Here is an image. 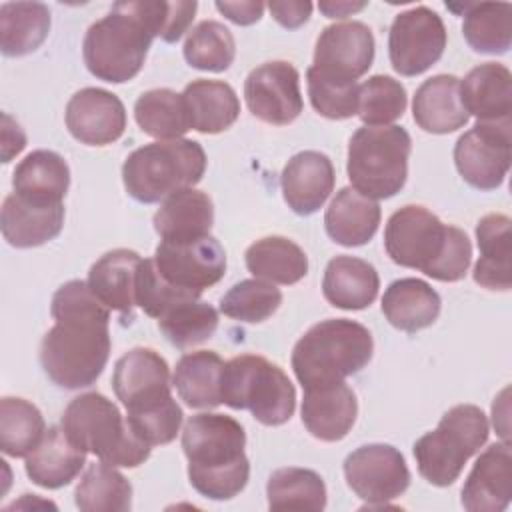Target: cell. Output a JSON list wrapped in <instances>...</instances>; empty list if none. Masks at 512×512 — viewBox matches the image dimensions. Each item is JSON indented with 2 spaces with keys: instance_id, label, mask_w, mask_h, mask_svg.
<instances>
[{
  "instance_id": "1",
  "label": "cell",
  "mask_w": 512,
  "mask_h": 512,
  "mask_svg": "<svg viewBox=\"0 0 512 512\" xmlns=\"http://www.w3.org/2000/svg\"><path fill=\"white\" fill-rule=\"evenodd\" d=\"M50 314L54 326L40 344V364L46 376L66 390L92 386L110 356V308L104 306L84 280L62 284Z\"/></svg>"
},
{
  "instance_id": "2",
  "label": "cell",
  "mask_w": 512,
  "mask_h": 512,
  "mask_svg": "<svg viewBox=\"0 0 512 512\" xmlns=\"http://www.w3.org/2000/svg\"><path fill=\"white\" fill-rule=\"evenodd\" d=\"M384 248L394 264L420 270L440 282L462 280L472 260L466 232L444 224L418 204L402 206L388 218Z\"/></svg>"
},
{
  "instance_id": "3",
  "label": "cell",
  "mask_w": 512,
  "mask_h": 512,
  "mask_svg": "<svg viewBox=\"0 0 512 512\" xmlns=\"http://www.w3.org/2000/svg\"><path fill=\"white\" fill-rule=\"evenodd\" d=\"M112 390L142 442L162 446L176 438L184 414L170 392V368L156 350L140 346L120 356L114 364Z\"/></svg>"
},
{
  "instance_id": "4",
  "label": "cell",
  "mask_w": 512,
  "mask_h": 512,
  "mask_svg": "<svg viewBox=\"0 0 512 512\" xmlns=\"http://www.w3.org/2000/svg\"><path fill=\"white\" fill-rule=\"evenodd\" d=\"M244 446L246 432L232 416L194 414L182 430V450L188 458V480L194 490L210 500L238 496L250 478Z\"/></svg>"
},
{
  "instance_id": "5",
  "label": "cell",
  "mask_w": 512,
  "mask_h": 512,
  "mask_svg": "<svg viewBox=\"0 0 512 512\" xmlns=\"http://www.w3.org/2000/svg\"><path fill=\"white\" fill-rule=\"evenodd\" d=\"M374 340L366 326L348 318H328L304 332L292 350V370L302 388L344 382L372 358Z\"/></svg>"
},
{
  "instance_id": "6",
  "label": "cell",
  "mask_w": 512,
  "mask_h": 512,
  "mask_svg": "<svg viewBox=\"0 0 512 512\" xmlns=\"http://www.w3.org/2000/svg\"><path fill=\"white\" fill-rule=\"evenodd\" d=\"M60 426L78 448L112 466L136 468L148 460L152 450L132 432L118 406L100 392L72 398L62 412Z\"/></svg>"
},
{
  "instance_id": "7",
  "label": "cell",
  "mask_w": 512,
  "mask_h": 512,
  "mask_svg": "<svg viewBox=\"0 0 512 512\" xmlns=\"http://www.w3.org/2000/svg\"><path fill=\"white\" fill-rule=\"evenodd\" d=\"M204 172L206 152L200 142L188 138L158 140L128 154L122 164V182L134 200L154 204L182 188H192Z\"/></svg>"
},
{
  "instance_id": "8",
  "label": "cell",
  "mask_w": 512,
  "mask_h": 512,
  "mask_svg": "<svg viewBox=\"0 0 512 512\" xmlns=\"http://www.w3.org/2000/svg\"><path fill=\"white\" fill-rule=\"evenodd\" d=\"M220 394L226 406L248 410L264 426H280L296 410L290 378L278 364L256 354H240L224 364Z\"/></svg>"
},
{
  "instance_id": "9",
  "label": "cell",
  "mask_w": 512,
  "mask_h": 512,
  "mask_svg": "<svg viewBox=\"0 0 512 512\" xmlns=\"http://www.w3.org/2000/svg\"><path fill=\"white\" fill-rule=\"evenodd\" d=\"M410 134L402 126H362L348 142L346 172L352 188L372 200L392 198L408 178Z\"/></svg>"
},
{
  "instance_id": "10",
  "label": "cell",
  "mask_w": 512,
  "mask_h": 512,
  "mask_svg": "<svg viewBox=\"0 0 512 512\" xmlns=\"http://www.w3.org/2000/svg\"><path fill=\"white\" fill-rule=\"evenodd\" d=\"M488 434V418L478 406L458 404L450 408L436 430L414 442L420 476L440 488L454 484L464 464L486 444Z\"/></svg>"
},
{
  "instance_id": "11",
  "label": "cell",
  "mask_w": 512,
  "mask_h": 512,
  "mask_svg": "<svg viewBox=\"0 0 512 512\" xmlns=\"http://www.w3.org/2000/svg\"><path fill=\"white\" fill-rule=\"evenodd\" d=\"M152 40L146 24L122 2H116L106 16L88 28L82 42L84 64L98 80L128 82L142 70Z\"/></svg>"
},
{
  "instance_id": "12",
  "label": "cell",
  "mask_w": 512,
  "mask_h": 512,
  "mask_svg": "<svg viewBox=\"0 0 512 512\" xmlns=\"http://www.w3.org/2000/svg\"><path fill=\"white\" fill-rule=\"evenodd\" d=\"M344 478L366 508L388 506L410 486L406 460L390 444H366L350 452L344 460Z\"/></svg>"
},
{
  "instance_id": "13",
  "label": "cell",
  "mask_w": 512,
  "mask_h": 512,
  "mask_svg": "<svg viewBox=\"0 0 512 512\" xmlns=\"http://www.w3.org/2000/svg\"><path fill=\"white\" fill-rule=\"evenodd\" d=\"M446 48V26L442 18L416 6L400 12L388 32V56L400 76H418L434 66Z\"/></svg>"
},
{
  "instance_id": "14",
  "label": "cell",
  "mask_w": 512,
  "mask_h": 512,
  "mask_svg": "<svg viewBox=\"0 0 512 512\" xmlns=\"http://www.w3.org/2000/svg\"><path fill=\"white\" fill-rule=\"evenodd\" d=\"M510 120L476 122L454 146L458 174L476 190H496L510 170Z\"/></svg>"
},
{
  "instance_id": "15",
  "label": "cell",
  "mask_w": 512,
  "mask_h": 512,
  "mask_svg": "<svg viewBox=\"0 0 512 512\" xmlns=\"http://www.w3.org/2000/svg\"><path fill=\"white\" fill-rule=\"evenodd\" d=\"M154 264L172 286L200 296L224 278L226 252L210 234L192 240H162L154 252Z\"/></svg>"
},
{
  "instance_id": "16",
  "label": "cell",
  "mask_w": 512,
  "mask_h": 512,
  "mask_svg": "<svg viewBox=\"0 0 512 512\" xmlns=\"http://www.w3.org/2000/svg\"><path fill=\"white\" fill-rule=\"evenodd\" d=\"M248 110L262 122L286 126L304 110L300 74L286 60H272L256 66L244 82Z\"/></svg>"
},
{
  "instance_id": "17",
  "label": "cell",
  "mask_w": 512,
  "mask_h": 512,
  "mask_svg": "<svg viewBox=\"0 0 512 512\" xmlns=\"http://www.w3.org/2000/svg\"><path fill=\"white\" fill-rule=\"evenodd\" d=\"M372 60V30L364 22L350 20L330 24L320 32L314 48L312 68L342 82H356L368 72Z\"/></svg>"
},
{
  "instance_id": "18",
  "label": "cell",
  "mask_w": 512,
  "mask_h": 512,
  "mask_svg": "<svg viewBox=\"0 0 512 512\" xmlns=\"http://www.w3.org/2000/svg\"><path fill=\"white\" fill-rule=\"evenodd\" d=\"M66 128L86 146H108L126 130L122 100L104 88H82L66 104Z\"/></svg>"
},
{
  "instance_id": "19",
  "label": "cell",
  "mask_w": 512,
  "mask_h": 512,
  "mask_svg": "<svg viewBox=\"0 0 512 512\" xmlns=\"http://www.w3.org/2000/svg\"><path fill=\"white\" fill-rule=\"evenodd\" d=\"M336 172L332 160L318 150L294 154L280 176L282 196L298 216L318 212L334 190Z\"/></svg>"
},
{
  "instance_id": "20",
  "label": "cell",
  "mask_w": 512,
  "mask_h": 512,
  "mask_svg": "<svg viewBox=\"0 0 512 512\" xmlns=\"http://www.w3.org/2000/svg\"><path fill=\"white\" fill-rule=\"evenodd\" d=\"M512 498V452L508 442L490 444L474 462L464 486L468 512H502Z\"/></svg>"
},
{
  "instance_id": "21",
  "label": "cell",
  "mask_w": 512,
  "mask_h": 512,
  "mask_svg": "<svg viewBox=\"0 0 512 512\" xmlns=\"http://www.w3.org/2000/svg\"><path fill=\"white\" fill-rule=\"evenodd\" d=\"M302 424L322 442L342 440L354 426L358 414L356 394L346 382L306 388L302 400Z\"/></svg>"
},
{
  "instance_id": "22",
  "label": "cell",
  "mask_w": 512,
  "mask_h": 512,
  "mask_svg": "<svg viewBox=\"0 0 512 512\" xmlns=\"http://www.w3.org/2000/svg\"><path fill=\"white\" fill-rule=\"evenodd\" d=\"M64 224V204L30 202L16 192L2 202L0 228L14 248H34L54 240Z\"/></svg>"
},
{
  "instance_id": "23",
  "label": "cell",
  "mask_w": 512,
  "mask_h": 512,
  "mask_svg": "<svg viewBox=\"0 0 512 512\" xmlns=\"http://www.w3.org/2000/svg\"><path fill=\"white\" fill-rule=\"evenodd\" d=\"M460 100L476 122H506L512 112V74L504 64L484 62L460 82Z\"/></svg>"
},
{
  "instance_id": "24",
  "label": "cell",
  "mask_w": 512,
  "mask_h": 512,
  "mask_svg": "<svg viewBox=\"0 0 512 512\" xmlns=\"http://www.w3.org/2000/svg\"><path fill=\"white\" fill-rule=\"evenodd\" d=\"M414 122L430 134H450L468 122L460 100V80L452 74H438L424 80L412 100Z\"/></svg>"
},
{
  "instance_id": "25",
  "label": "cell",
  "mask_w": 512,
  "mask_h": 512,
  "mask_svg": "<svg viewBox=\"0 0 512 512\" xmlns=\"http://www.w3.org/2000/svg\"><path fill=\"white\" fill-rule=\"evenodd\" d=\"M86 464V452L62 430L50 426L40 444L26 456V476L40 488L56 490L70 484Z\"/></svg>"
},
{
  "instance_id": "26",
  "label": "cell",
  "mask_w": 512,
  "mask_h": 512,
  "mask_svg": "<svg viewBox=\"0 0 512 512\" xmlns=\"http://www.w3.org/2000/svg\"><path fill=\"white\" fill-rule=\"evenodd\" d=\"M142 258L128 248H116L100 256L88 272V286L98 300L124 316L136 306V274Z\"/></svg>"
},
{
  "instance_id": "27",
  "label": "cell",
  "mask_w": 512,
  "mask_h": 512,
  "mask_svg": "<svg viewBox=\"0 0 512 512\" xmlns=\"http://www.w3.org/2000/svg\"><path fill=\"white\" fill-rule=\"evenodd\" d=\"M380 216L382 212L376 200L346 186L336 192L326 208V234L340 246H364L374 238L380 226Z\"/></svg>"
},
{
  "instance_id": "28",
  "label": "cell",
  "mask_w": 512,
  "mask_h": 512,
  "mask_svg": "<svg viewBox=\"0 0 512 512\" xmlns=\"http://www.w3.org/2000/svg\"><path fill=\"white\" fill-rule=\"evenodd\" d=\"M506 214H486L476 224L478 262L474 282L488 290H510L512 286V232Z\"/></svg>"
},
{
  "instance_id": "29",
  "label": "cell",
  "mask_w": 512,
  "mask_h": 512,
  "mask_svg": "<svg viewBox=\"0 0 512 512\" xmlns=\"http://www.w3.org/2000/svg\"><path fill=\"white\" fill-rule=\"evenodd\" d=\"M378 288L376 268L362 258L340 254L324 270L322 294L334 308L364 310L376 300Z\"/></svg>"
},
{
  "instance_id": "30",
  "label": "cell",
  "mask_w": 512,
  "mask_h": 512,
  "mask_svg": "<svg viewBox=\"0 0 512 512\" xmlns=\"http://www.w3.org/2000/svg\"><path fill=\"white\" fill-rule=\"evenodd\" d=\"M190 128L200 134H220L240 116L234 88L222 80H192L182 92Z\"/></svg>"
},
{
  "instance_id": "31",
  "label": "cell",
  "mask_w": 512,
  "mask_h": 512,
  "mask_svg": "<svg viewBox=\"0 0 512 512\" xmlns=\"http://www.w3.org/2000/svg\"><path fill=\"white\" fill-rule=\"evenodd\" d=\"M214 224V206L206 192L182 188L160 204L154 214V230L162 240H192L208 236Z\"/></svg>"
},
{
  "instance_id": "32",
  "label": "cell",
  "mask_w": 512,
  "mask_h": 512,
  "mask_svg": "<svg viewBox=\"0 0 512 512\" xmlns=\"http://www.w3.org/2000/svg\"><path fill=\"white\" fill-rule=\"evenodd\" d=\"M438 292L420 278L394 280L382 296V312L386 320L408 334L428 328L440 314Z\"/></svg>"
},
{
  "instance_id": "33",
  "label": "cell",
  "mask_w": 512,
  "mask_h": 512,
  "mask_svg": "<svg viewBox=\"0 0 512 512\" xmlns=\"http://www.w3.org/2000/svg\"><path fill=\"white\" fill-rule=\"evenodd\" d=\"M12 186L30 202L62 204L70 186V168L58 152L34 150L14 168Z\"/></svg>"
},
{
  "instance_id": "34",
  "label": "cell",
  "mask_w": 512,
  "mask_h": 512,
  "mask_svg": "<svg viewBox=\"0 0 512 512\" xmlns=\"http://www.w3.org/2000/svg\"><path fill=\"white\" fill-rule=\"evenodd\" d=\"M224 360L212 350L184 354L172 374V384L188 408L210 410L222 404L220 378Z\"/></svg>"
},
{
  "instance_id": "35",
  "label": "cell",
  "mask_w": 512,
  "mask_h": 512,
  "mask_svg": "<svg viewBox=\"0 0 512 512\" xmlns=\"http://www.w3.org/2000/svg\"><path fill=\"white\" fill-rule=\"evenodd\" d=\"M246 268L254 278L272 284H296L308 274V256L284 236H266L248 246Z\"/></svg>"
},
{
  "instance_id": "36",
  "label": "cell",
  "mask_w": 512,
  "mask_h": 512,
  "mask_svg": "<svg viewBox=\"0 0 512 512\" xmlns=\"http://www.w3.org/2000/svg\"><path fill=\"white\" fill-rule=\"evenodd\" d=\"M50 32V10L42 2H6L0 6V48L4 56H26L40 48Z\"/></svg>"
},
{
  "instance_id": "37",
  "label": "cell",
  "mask_w": 512,
  "mask_h": 512,
  "mask_svg": "<svg viewBox=\"0 0 512 512\" xmlns=\"http://www.w3.org/2000/svg\"><path fill=\"white\" fill-rule=\"evenodd\" d=\"M462 34L468 46L480 54H506L512 46V4H466Z\"/></svg>"
},
{
  "instance_id": "38",
  "label": "cell",
  "mask_w": 512,
  "mask_h": 512,
  "mask_svg": "<svg viewBox=\"0 0 512 512\" xmlns=\"http://www.w3.org/2000/svg\"><path fill=\"white\" fill-rule=\"evenodd\" d=\"M82 512H126L132 506V484L108 462L88 464L74 490Z\"/></svg>"
},
{
  "instance_id": "39",
  "label": "cell",
  "mask_w": 512,
  "mask_h": 512,
  "mask_svg": "<svg viewBox=\"0 0 512 512\" xmlns=\"http://www.w3.org/2000/svg\"><path fill=\"white\" fill-rule=\"evenodd\" d=\"M270 510H324L326 484L322 476L310 468H278L266 484Z\"/></svg>"
},
{
  "instance_id": "40",
  "label": "cell",
  "mask_w": 512,
  "mask_h": 512,
  "mask_svg": "<svg viewBox=\"0 0 512 512\" xmlns=\"http://www.w3.org/2000/svg\"><path fill=\"white\" fill-rule=\"evenodd\" d=\"M134 118L144 134L158 140H176L190 130L182 94L170 88L142 92L134 104Z\"/></svg>"
},
{
  "instance_id": "41",
  "label": "cell",
  "mask_w": 512,
  "mask_h": 512,
  "mask_svg": "<svg viewBox=\"0 0 512 512\" xmlns=\"http://www.w3.org/2000/svg\"><path fill=\"white\" fill-rule=\"evenodd\" d=\"M42 412L24 398L4 396L0 400V448L6 456L24 458L44 438Z\"/></svg>"
},
{
  "instance_id": "42",
  "label": "cell",
  "mask_w": 512,
  "mask_h": 512,
  "mask_svg": "<svg viewBox=\"0 0 512 512\" xmlns=\"http://www.w3.org/2000/svg\"><path fill=\"white\" fill-rule=\"evenodd\" d=\"M158 328L176 348H190L206 342L218 328V312L200 298H186L172 304L160 318Z\"/></svg>"
},
{
  "instance_id": "43",
  "label": "cell",
  "mask_w": 512,
  "mask_h": 512,
  "mask_svg": "<svg viewBox=\"0 0 512 512\" xmlns=\"http://www.w3.org/2000/svg\"><path fill=\"white\" fill-rule=\"evenodd\" d=\"M182 50L192 68L224 72L234 62L236 42L224 24L216 20H202L188 32Z\"/></svg>"
},
{
  "instance_id": "44",
  "label": "cell",
  "mask_w": 512,
  "mask_h": 512,
  "mask_svg": "<svg viewBox=\"0 0 512 512\" xmlns=\"http://www.w3.org/2000/svg\"><path fill=\"white\" fill-rule=\"evenodd\" d=\"M282 304V292L266 280L250 278L234 284L220 298V312L240 322H264Z\"/></svg>"
},
{
  "instance_id": "45",
  "label": "cell",
  "mask_w": 512,
  "mask_h": 512,
  "mask_svg": "<svg viewBox=\"0 0 512 512\" xmlns=\"http://www.w3.org/2000/svg\"><path fill=\"white\" fill-rule=\"evenodd\" d=\"M406 88L392 76H370L358 88V116L366 126H390L406 112Z\"/></svg>"
},
{
  "instance_id": "46",
  "label": "cell",
  "mask_w": 512,
  "mask_h": 512,
  "mask_svg": "<svg viewBox=\"0 0 512 512\" xmlns=\"http://www.w3.org/2000/svg\"><path fill=\"white\" fill-rule=\"evenodd\" d=\"M126 10L138 16L150 34L164 42H178L182 34L190 28L198 2H164V0H136L122 2Z\"/></svg>"
},
{
  "instance_id": "47",
  "label": "cell",
  "mask_w": 512,
  "mask_h": 512,
  "mask_svg": "<svg viewBox=\"0 0 512 512\" xmlns=\"http://www.w3.org/2000/svg\"><path fill=\"white\" fill-rule=\"evenodd\" d=\"M306 84L312 108L330 120H346L358 114V82H342L320 74L316 68L306 70Z\"/></svg>"
},
{
  "instance_id": "48",
  "label": "cell",
  "mask_w": 512,
  "mask_h": 512,
  "mask_svg": "<svg viewBox=\"0 0 512 512\" xmlns=\"http://www.w3.org/2000/svg\"><path fill=\"white\" fill-rule=\"evenodd\" d=\"M186 298L200 296L188 290H180L164 280L154 264V258H144L140 262L136 274V306H140L148 316L158 320L172 304Z\"/></svg>"
},
{
  "instance_id": "49",
  "label": "cell",
  "mask_w": 512,
  "mask_h": 512,
  "mask_svg": "<svg viewBox=\"0 0 512 512\" xmlns=\"http://www.w3.org/2000/svg\"><path fill=\"white\" fill-rule=\"evenodd\" d=\"M268 10L272 12L274 20L288 28V30H296L302 24L308 22L310 14H312V4L310 2H302V0H274L266 4Z\"/></svg>"
},
{
  "instance_id": "50",
  "label": "cell",
  "mask_w": 512,
  "mask_h": 512,
  "mask_svg": "<svg viewBox=\"0 0 512 512\" xmlns=\"http://www.w3.org/2000/svg\"><path fill=\"white\" fill-rule=\"evenodd\" d=\"M264 8H266V4L256 2V0H246V2H222V0H218L216 2V10L238 26H250V24L258 22L264 14Z\"/></svg>"
},
{
  "instance_id": "51",
  "label": "cell",
  "mask_w": 512,
  "mask_h": 512,
  "mask_svg": "<svg viewBox=\"0 0 512 512\" xmlns=\"http://www.w3.org/2000/svg\"><path fill=\"white\" fill-rule=\"evenodd\" d=\"M26 146V134L18 126L16 120H12L10 114H2V162H10L16 154H20Z\"/></svg>"
},
{
  "instance_id": "52",
  "label": "cell",
  "mask_w": 512,
  "mask_h": 512,
  "mask_svg": "<svg viewBox=\"0 0 512 512\" xmlns=\"http://www.w3.org/2000/svg\"><path fill=\"white\" fill-rule=\"evenodd\" d=\"M318 8L328 18H346V16L366 8V2H346V0L340 2V0H336V2H320Z\"/></svg>"
}]
</instances>
